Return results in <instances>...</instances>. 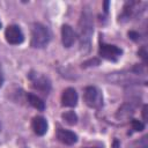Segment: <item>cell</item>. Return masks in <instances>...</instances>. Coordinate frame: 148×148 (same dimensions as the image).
<instances>
[{
  "label": "cell",
  "instance_id": "7a4b0ae2",
  "mask_svg": "<svg viewBox=\"0 0 148 148\" xmlns=\"http://www.w3.org/2000/svg\"><path fill=\"white\" fill-rule=\"evenodd\" d=\"M51 39L50 30L42 23H34L31 28V46L42 49L49 44Z\"/></svg>",
  "mask_w": 148,
  "mask_h": 148
},
{
  "label": "cell",
  "instance_id": "2e32d148",
  "mask_svg": "<svg viewBox=\"0 0 148 148\" xmlns=\"http://www.w3.org/2000/svg\"><path fill=\"white\" fill-rule=\"evenodd\" d=\"M86 148H98V147H86Z\"/></svg>",
  "mask_w": 148,
  "mask_h": 148
},
{
  "label": "cell",
  "instance_id": "52a82bcc",
  "mask_svg": "<svg viewBox=\"0 0 148 148\" xmlns=\"http://www.w3.org/2000/svg\"><path fill=\"white\" fill-rule=\"evenodd\" d=\"M75 32L71 25L64 24L61 27V42L65 47H71L75 42Z\"/></svg>",
  "mask_w": 148,
  "mask_h": 148
},
{
  "label": "cell",
  "instance_id": "277c9868",
  "mask_svg": "<svg viewBox=\"0 0 148 148\" xmlns=\"http://www.w3.org/2000/svg\"><path fill=\"white\" fill-rule=\"evenodd\" d=\"M29 79L31 81V84L35 89H37L38 91L40 92H44V94H47L51 89V82L50 80L40 74V73H30L29 74Z\"/></svg>",
  "mask_w": 148,
  "mask_h": 148
},
{
  "label": "cell",
  "instance_id": "ba28073f",
  "mask_svg": "<svg viewBox=\"0 0 148 148\" xmlns=\"http://www.w3.org/2000/svg\"><path fill=\"white\" fill-rule=\"evenodd\" d=\"M61 103L64 106H75L77 103V92L74 88H66L61 95Z\"/></svg>",
  "mask_w": 148,
  "mask_h": 148
},
{
  "label": "cell",
  "instance_id": "5b68a950",
  "mask_svg": "<svg viewBox=\"0 0 148 148\" xmlns=\"http://www.w3.org/2000/svg\"><path fill=\"white\" fill-rule=\"evenodd\" d=\"M5 37H6V40L12 45H18L24 39L21 28L16 24H12V25L7 27V29L5 31Z\"/></svg>",
  "mask_w": 148,
  "mask_h": 148
},
{
  "label": "cell",
  "instance_id": "e0dca14e",
  "mask_svg": "<svg viewBox=\"0 0 148 148\" xmlns=\"http://www.w3.org/2000/svg\"><path fill=\"white\" fill-rule=\"evenodd\" d=\"M0 132H1V124H0Z\"/></svg>",
  "mask_w": 148,
  "mask_h": 148
},
{
  "label": "cell",
  "instance_id": "7c38bea8",
  "mask_svg": "<svg viewBox=\"0 0 148 148\" xmlns=\"http://www.w3.org/2000/svg\"><path fill=\"white\" fill-rule=\"evenodd\" d=\"M62 119L69 125H75L77 121V116L74 111H66L65 113H62Z\"/></svg>",
  "mask_w": 148,
  "mask_h": 148
},
{
  "label": "cell",
  "instance_id": "6da1fadb",
  "mask_svg": "<svg viewBox=\"0 0 148 148\" xmlns=\"http://www.w3.org/2000/svg\"><path fill=\"white\" fill-rule=\"evenodd\" d=\"M94 32V22L92 14L88 7H86L79 21V39H80V49L83 53H87L90 50L91 36Z\"/></svg>",
  "mask_w": 148,
  "mask_h": 148
},
{
  "label": "cell",
  "instance_id": "8fae6325",
  "mask_svg": "<svg viewBox=\"0 0 148 148\" xmlns=\"http://www.w3.org/2000/svg\"><path fill=\"white\" fill-rule=\"evenodd\" d=\"M28 102L37 110L39 111H43L45 109V104L44 102L37 96V95H34V94H28Z\"/></svg>",
  "mask_w": 148,
  "mask_h": 148
},
{
  "label": "cell",
  "instance_id": "5bb4252c",
  "mask_svg": "<svg viewBox=\"0 0 148 148\" xmlns=\"http://www.w3.org/2000/svg\"><path fill=\"white\" fill-rule=\"evenodd\" d=\"M132 126H133V130L134 131H142L143 130V124L139 120H132Z\"/></svg>",
  "mask_w": 148,
  "mask_h": 148
},
{
  "label": "cell",
  "instance_id": "8992f818",
  "mask_svg": "<svg viewBox=\"0 0 148 148\" xmlns=\"http://www.w3.org/2000/svg\"><path fill=\"white\" fill-rule=\"evenodd\" d=\"M99 56L108 60H117L121 56V50L116 45L110 44H101L99 46Z\"/></svg>",
  "mask_w": 148,
  "mask_h": 148
},
{
  "label": "cell",
  "instance_id": "9a60e30c",
  "mask_svg": "<svg viewBox=\"0 0 148 148\" xmlns=\"http://www.w3.org/2000/svg\"><path fill=\"white\" fill-rule=\"evenodd\" d=\"M2 82H3V76H2V72H1V68H0V88L2 86Z\"/></svg>",
  "mask_w": 148,
  "mask_h": 148
},
{
  "label": "cell",
  "instance_id": "30bf717a",
  "mask_svg": "<svg viewBox=\"0 0 148 148\" xmlns=\"http://www.w3.org/2000/svg\"><path fill=\"white\" fill-rule=\"evenodd\" d=\"M31 127L34 130V132L37 134V135H44L47 131V121L44 117L42 116H37L32 119V123H31Z\"/></svg>",
  "mask_w": 148,
  "mask_h": 148
},
{
  "label": "cell",
  "instance_id": "ac0fdd59",
  "mask_svg": "<svg viewBox=\"0 0 148 148\" xmlns=\"http://www.w3.org/2000/svg\"><path fill=\"white\" fill-rule=\"evenodd\" d=\"M0 28H1V21H0Z\"/></svg>",
  "mask_w": 148,
  "mask_h": 148
},
{
  "label": "cell",
  "instance_id": "9c48e42d",
  "mask_svg": "<svg viewBox=\"0 0 148 148\" xmlns=\"http://www.w3.org/2000/svg\"><path fill=\"white\" fill-rule=\"evenodd\" d=\"M57 138L60 142L65 143V145H74L77 140V136L74 132L72 131H68V130H64V128H59L57 131Z\"/></svg>",
  "mask_w": 148,
  "mask_h": 148
},
{
  "label": "cell",
  "instance_id": "3957f363",
  "mask_svg": "<svg viewBox=\"0 0 148 148\" xmlns=\"http://www.w3.org/2000/svg\"><path fill=\"white\" fill-rule=\"evenodd\" d=\"M83 98H84L86 104L90 108H94V109H98L103 104L102 92L97 87H94V86H89L84 89Z\"/></svg>",
  "mask_w": 148,
  "mask_h": 148
},
{
  "label": "cell",
  "instance_id": "4fadbf2b",
  "mask_svg": "<svg viewBox=\"0 0 148 148\" xmlns=\"http://www.w3.org/2000/svg\"><path fill=\"white\" fill-rule=\"evenodd\" d=\"M147 146H148L147 136H142L141 139H139V141H136L132 145V148H147Z\"/></svg>",
  "mask_w": 148,
  "mask_h": 148
}]
</instances>
